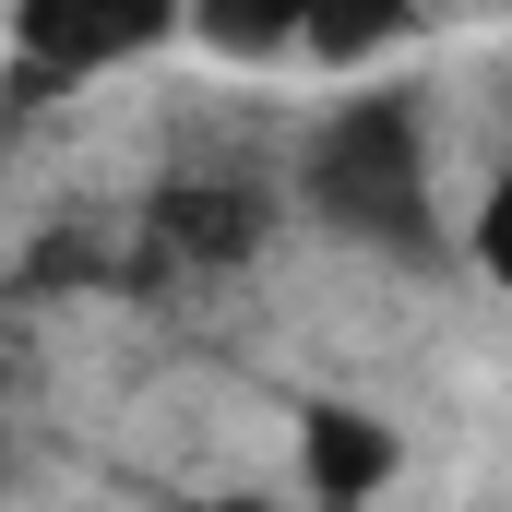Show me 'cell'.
<instances>
[{"label":"cell","instance_id":"cell-3","mask_svg":"<svg viewBox=\"0 0 512 512\" xmlns=\"http://www.w3.org/2000/svg\"><path fill=\"white\" fill-rule=\"evenodd\" d=\"M393 477H405V429H393L382 405H358V393L298 405V429H286V489L310 512H382Z\"/></svg>","mask_w":512,"mask_h":512},{"label":"cell","instance_id":"cell-7","mask_svg":"<svg viewBox=\"0 0 512 512\" xmlns=\"http://www.w3.org/2000/svg\"><path fill=\"white\" fill-rule=\"evenodd\" d=\"M453 251H465V274H477V286H501V298H512V155L477 179V203H465Z\"/></svg>","mask_w":512,"mask_h":512},{"label":"cell","instance_id":"cell-5","mask_svg":"<svg viewBox=\"0 0 512 512\" xmlns=\"http://www.w3.org/2000/svg\"><path fill=\"white\" fill-rule=\"evenodd\" d=\"M429 36V0H322L310 12V48L298 60H322V72H382Z\"/></svg>","mask_w":512,"mask_h":512},{"label":"cell","instance_id":"cell-6","mask_svg":"<svg viewBox=\"0 0 512 512\" xmlns=\"http://www.w3.org/2000/svg\"><path fill=\"white\" fill-rule=\"evenodd\" d=\"M310 12L322 0H191V48H215V60H286V48H310Z\"/></svg>","mask_w":512,"mask_h":512},{"label":"cell","instance_id":"cell-8","mask_svg":"<svg viewBox=\"0 0 512 512\" xmlns=\"http://www.w3.org/2000/svg\"><path fill=\"white\" fill-rule=\"evenodd\" d=\"M191 512H310L298 489H227V501H191Z\"/></svg>","mask_w":512,"mask_h":512},{"label":"cell","instance_id":"cell-4","mask_svg":"<svg viewBox=\"0 0 512 512\" xmlns=\"http://www.w3.org/2000/svg\"><path fill=\"white\" fill-rule=\"evenodd\" d=\"M155 227H167L179 262H251L262 227H274V191H262V179H179V191L155 203Z\"/></svg>","mask_w":512,"mask_h":512},{"label":"cell","instance_id":"cell-2","mask_svg":"<svg viewBox=\"0 0 512 512\" xmlns=\"http://www.w3.org/2000/svg\"><path fill=\"white\" fill-rule=\"evenodd\" d=\"M179 36H191V0H12V72L24 84H108Z\"/></svg>","mask_w":512,"mask_h":512},{"label":"cell","instance_id":"cell-1","mask_svg":"<svg viewBox=\"0 0 512 512\" xmlns=\"http://www.w3.org/2000/svg\"><path fill=\"white\" fill-rule=\"evenodd\" d=\"M298 191H310V215H334V227H358V239H417L429 227V131L405 96H346L334 120L310 131V155H298Z\"/></svg>","mask_w":512,"mask_h":512}]
</instances>
